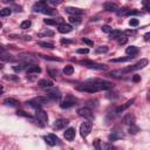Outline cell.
Returning <instances> with one entry per match:
<instances>
[{
	"mask_svg": "<svg viewBox=\"0 0 150 150\" xmlns=\"http://www.w3.org/2000/svg\"><path fill=\"white\" fill-rule=\"evenodd\" d=\"M75 89L76 90H79V91H84V93H96V91H98L100 89L93 83V82H90V81H88V82H86V83H81V84H79V86H76L75 87Z\"/></svg>",
	"mask_w": 150,
	"mask_h": 150,
	"instance_id": "1",
	"label": "cell"
},
{
	"mask_svg": "<svg viewBox=\"0 0 150 150\" xmlns=\"http://www.w3.org/2000/svg\"><path fill=\"white\" fill-rule=\"evenodd\" d=\"M148 63H149V61H148L146 59H142L141 61H138V62L135 63L134 66H130V67L124 68V69H122V70H123L124 74H127V73H130V71H134V70H138V69H141V68H144Z\"/></svg>",
	"mask_w": 150,
	"mask_h": 150,
	"instance_id": "2",
	"label": "cell"
},
{
	"mask_svg": "<svg viewBox=\"0 0 150 150\" xmlns=\"http://www.w3.org/2000/svg\"><path fill=\"white\" fill-rule=\"evenodd\" d=\"M90 82H93L100 90H108L110 88H112V83L109 81H104V80H98V79H94V80H89Z\"/></svg>",
	"mask_w": 150,
	"mask_h": 150,
	"instance_id": "3",
	"label": "cell"
},
{
	"mask_svg": "<svg viewBox=\"0 0 150 150\" xmlns=\"http://www.w3.org/2000/svg\"><path fill=\"white\" fill-rule=\"evenodd\" d=\"M75 104H76V98L74 96H71V95H68V96H66V98L63 101H61L60 107L62 109H68L70 107H74Z\"/></svg>",
	"mask_w": 150,
	"mask_h": 150,
	"instance_id": "4",
	"label": "cell"
},
{
	"mask_svg": "<svg viewBox=\"0 0 150 150\" xmlns=\"http://www.w3.org/2000/svg\"><path fill=\"white\" fill-rule=\"evenodd\" d=\"M91 128H93V123H91L90 121L83 122V123L81 124V127H80V134H81V136H82V137H87V136L90 134Z\"/></svg>",
	"mask_w": 150,
	"mask_h": 150,
	"instance_id": "5",
	"label": "cell"
},
{
	"mask_svg": "<svg viewBox=\"0 0 150 150\" xmlns=\"http://www.w3.org/2000/svg\"><path fill=\"white\" fill-rule=\"evenodd\" d=\"M81 63L90 69H96V70H105L107 69V66L105 64H100V63H96V62H93V61H81Z\"/></svg>",
	"mask_w": 150,
	"mask_h": 150,
	"instance_id": "6",
	"label": "cell"
},
{
	"mask_svg": "<svg viewBox=\"0 0 150 150\" xmlns=\"http://www.w3.org/2000/svg\"><path fill=\"white\" fill-rule=\"evenodd\" d=\"M77 114H79V116H81V117H84V118H88V120H93V118H94L91 110H90L89 108H87V107L80 108V109L77 110Z\"/></svg>",
	"mask_w": 150,
	"mask_h": 150,
	"instance_id": "7",
	"label": "cell"
},
{
	"mask_svg": "<svg viewBox=\"0 0 150 150\" xmlns=\"http://www.w3.org/2000/svg\"><path fill=\"white\" fill-rule=\"evenodd\" d=\"M47 96H48V98H49L50 101H55V102H57V101L61 100V93H60L59 90H56V89L48 90V91H47Z\"/></svg>",
	"mask_w": 150,
	"mask_h": 150,
	"instance_id": "8",
	"label": "cell"
},
{
	"mask_svg": "<svg viewBox=\"0 0 150 150\" xmlns=\"http://www.w3.org/2000/svg\"><path fill=\"white\" fill-rule=\"evenodd\" d=\"M35 116H36L38 121H40L41 123H47V121H48V115L42 109H36L35 110Z\"/></svg>",
	"mask_w": 150,
	"mask_h": 150,
	"instance_id": "9",
	"label": "cell"
},
{
	"mask_svg": "<svg viewBox=\"0 0 150 150\" xmlns=\"http://www.w3.org/2000/svg\"><path fill=\"white\" fill-rule=\"evenodd\" d=\"M45 139H46L47 144H49V145H52V146H54V145H56V144L60 143L59 137L55 136L54 134H48L47 136H45Z\"/></svg>",
	"mask_w": 150,
	"mask_h": 150,
	"instance_id": "10",
	"label": "cell"
},
{
	"mask_svg": "<svg viewBox=\"0 0 150 150\" xmlns=\"http://www.w3.org/2000/svg\"><path fill=\"white\" fill-rule=\"evenodd\" d=\"M64 12L70 14V16H80L83 14V11L80 8H76V7H66Z\"/></svg>",
	"mask_w": 150,
	"mask_h": 150,
	"instance_id": "11",
	"label": "cell"
},
{
	"mask_svg": "<svg viewBox=\"0 0 150 150\" xmlns=\"http://www.w3.org/2000/svg\"><path fill=\"white\" fill-rule=\"evenodd\" d=\"M122 122H123L124 124H128V125H134L135 116H134L131 112H128V114H125V115L122 117Z\"/></svg>",
	"mask_w": 150,
	"mask_h": 150,
	"instance_id": "12",
	"label": "cell"
},
{
	"mask_svg": "<svg viewBox=\"0 0 150 150\" xmlns=\"http://www.w3.org/2000/svg\"><path fill=\"white\" fill-rule=\"evenodd\" d=\"M47 7V1H38L33 6L34 12H43V9Z\"/></svg>",
	"mask_w": 150,
	"mask_h": 150,
	"instance_id": "13",
	"label": "cell"
},
{
	"mask_svg": "<svg viewBox=\"0 0 150 150\" xmlns=\"http://www.w3.org/2000/svg\"><path fill=\"white\" fill-rule=\"evenodd\" d=\"M134 102H135V98H131V100H129L128 102H125L123 105H121V107H118V108H116V110H114L116 114H120V112H122V111H124L125 109H128L130 105H132L134 104Z\"/></svg>",
	"mask_w": 150,
	"mask_h": 150,
	"instance_id": "14",
	"label": "cell"
},
{
	"mask_svg": "<svg viewBox=\"0 0 150 150\" xmlns=\"http://www.w3.org/2000/svg\"><path fill=\"white\" fill-rule=\"evenodd\" d=\"M68 120H64V118H59V120H56L55 121V123H54V128L55 129H63L64 127H67L68 125Z\"/></svg>",
	"mask_w": 150,
	"mask_h": 150,
	"instance_id": "15",
	"label": "cell"
},
{
	"mask_svg": "<svg viewBox=\"0 0 150 150\" xmlns=\"http://www.w3.org/2000/svg\"><path fill=\"white\" fill-rule=\"evenodd\" d=\"M43 21H45V23L50 25V26H53V25H57V26H60L61 23H63V19H62V18H56V19H45Z\"/></svg>",
	"mask_w": 150,
	"mask_h": 150,
	"instance_id": "16",
	"label": "cell"
},
{
	"mask_svg": "<svg viewBox=\"0 0 150 150\" xmlns=\"http://www.w3.org/2000/svg\"><path fill=\"white\" fill-rule=\"evenodd\" d=\"M71 29H73V27L70 26V25H68V23H61L60 26H57V30L60 32V33H69V32H71Z\"/></svg>",
	"mask_w": 150,
	"mask_h": 150,
	"instance_id": "17",
	"label": "cell"
},
{
	"mask_svg": "<svg viewBox=\"0 0 150 150\" xmlns=\"http://www.w3.org/2000/svg\"><path fill=\"white\" fill-rule=\"evenodd\" d=\"M103 8H104L105 11H108V12H116V11L118 9L117 5L114 4V2H104V4H103Z\"/></svg>",
	"mask_w": 150,
	"mask_h": 150,
	"instance_id": "18",
	"label": "cell"
},
{
	"mask_svg": "<svg viewBox=\"0 0 150 150\" xmlns=\"http://www.w3.org/2000/svg\"><path fill=\"white\" fill-rule=\"evenodd\" d=\"M74 137H75V129L74 128H68L64 131V138L67 141H73Z\"/></svg>",
	"mask_w": 150,
	"mask_h": 150,
	"instance_id": "19",
	"label": "cell"
},
{
	"mask_svg": "<svg viewBox=\"0 0 150 150\" xmlns=\"http://www.w3.org/2000/svg\"><path fill=\"white\" fill-rule=\"evenodd\" d=\"M125 53H127L129 56L135 57V56L138 54V49H137V47H135V46H130V47H128V48L125 49Z\"/></svg>",
	"mask_w": 150,
	"mask_h": 150,
	"instance_id": "20",
	"label": "cell"
},
{
	"mask_svg": "<svg viewBox=\"0 0 150 150\" xmlns=\"http://www.w3.org/2000/svg\"><path fill=\"white\" fill-rule=\"evenodd\" d=\"M38 86L41 88H50L53 87V82L50 80H40L38 82Z\"/></svg>",
	"mask_w": 150,
	"mask_h": 150,
	"instance_id": "21",
	"label": "cell"
},
{
	"mask_svg": "<svg viewBox=\"0 0 150 150\" xmlns=\"http://www.w3.org/2000/svg\"><path fill=\"white\" fill-rule=\"evenodd\" d=\"M124 135L120 131H112V134L109 135V141H116V139H120V138H123Z\"/></svg>",
	"mask_w": 150,
	"mask_h": 150,
	"instance_id": "22",
	"label": "cell"
},
{
	"mask_svg": "<svg viewBox=\"0 0 150 150\" xmlns=\"http://www.w3.org/2000/svg\"><path fill=\"white\" fill-rule=\"evenodd\" d=\"M4 103L6 104V105H9V107H16V105H19V101H16L15 98H5L4 100Z\"/></svg>",
	"mask_w": 150,
	"mask_h": 150,
	"instance_id": "23",
	"label": "cell"
},
{
	"mask_svg": "<svg viewBox=\"0 0 150 150\" xmlns=\"http://www.w3.org/2000/svg\"><path fill=\"white\" fill-rule=\"evenodd\" d=\"M41 71V68L39 67V66H30V67H28V69H27V73L28 74H39Z\"/></svg>",
	"mask_w": 150,
	"mask_h": 150,
	"instance_id": "24",
	"label": "cell"
},
{
	"mask_svg": "<svg viewBox=\"0 0 150 150\" xmlns=\"http://www.w3.org/2000/svg\"><path fill=\"white\" fill-rule=\"evenodd\" d=\"M33 101H35V102L39 103V104H45V103H48V102H49V98L42 97V96H38V97L33 98Z\"/></svg>",
	"mask_w": 150,
	"mask_h": 150,
	"instance_id": "25",
	"label": "cell"
},
{
	"mask_svg": "<svg viewBox=\"0 0 150 150\" xmlns=\"http://www.w3.org/2000/svg\"><path fill=\"white\" fill-rule=\"evenodd\" d=\"M121 35H122V32H121V30H118V29H112V32L109 34V38H110V39H118Z\"/></svg>",
	"mask_w": 150,
	"mask_h": 150,
	"instance_id": "26",
	"label": "cell"
},
{
	"mask_svg": "<svg viewBox=\"0 0 150 150\" xmlns=\"http://www.w3.org/2000/svg\"><path fill=\"white\" fill-rule=\"evenodd\" d=\"M27 66H29V64H27V63H23V62H20L19 64H16V66H13V70L14 71H21L23 68H26Z\"/></svg>",
	"mask_w": 150,
	"mask_h": 150,
	"instance_id": "27",
	"label": "cell"
},
{
	"mask_svg": "<svg viewBox=\"0 0 150 150\" xmlns=\"http://www.w3.org/2000/svg\"><path fill=\"white\" fill-rule=\"evenodd\" d=\"M38 45H39L40 47L48 48V49H53V48H54V45L50 43V42H43V41H40V42H38Z\"/></svg>",
	"mask_w": 150,
	"mask_h": 150,
	"instance_id": "28",
	"label": "cell"
},
{
	"mask_svg": "<svg viewBox=\"0 0 150 150\" xmlns=\"http://www.w3.org/2000/svg\"><path fill=\"white\" fill-rule=\"evenodd\" d=\"M131 59H134V57H131V56H128V57H118V59H111L110 60V62H127V61H130Z\"/></svg>",
	"mask_w": 150,
	"mask_h": 150,
	"instance_id": "29",
	"label": "cell"
},
{
	"mask_svg": "<svg viewBox=\"0 0 150 150\" xmlns=\"http://www.w3.org/2000/svg\"><path fill=\"white\" fill-rule=\"evenodd\" d=\"M123 70L122 69H117V70H112L111 73H110V76H112V77H122L123 76Z\"/></svg>",
	"mask_w": 150,
	"mask_h": 150,
	"instance_id": "30",
	"label": "cell"
},
{
	"mask_svg": "<svg viewBox=\"0 0 150 150\" xmlns=\"http://www.w3.org/2000/svg\"><path fill=\"white\" fill-rule=\"evenodd\" d=\"M74 73V67L73 66H66L63 69V74L64 75H71Z\"/></svg>",
	"mask_w": 150,
	"mask_h": 150,
	"instance_id": "31",
	"label": "cell"
},
{
	"mask_svg": "<svg viewBox=\"0 0 150 150\" xmlns=\"http://www.w3.org/2000/svg\"><path fill=\"white\" fill-rule=\"evenodd\" d=\"M12 13V9L11 8H8V7H6V8H2L1 11H0V16H7V15H9Z\"/></svg>",
	"mask_w": 150,
	"mask_h": 150,
	"instance_id": "32",
	"label": "cell"
},
{
	"mask_svg": "<svg viewBox=\"0 0 150 150\" xmlns=\"http://www.w3.org/2000/svg\"><path fill=\"white\" fill-rule=\"evenodd\" d=\"M69 22L73 25H79L81 22V18L80 16H69Z\"/></svg>",
	"mask_w": 150,
	"mask_h": 150,
	"instance_id": "33",
	"label": "cell"
},
{
	"mask_svg": "<svg viewBox=\"0 0 150 150\" xmlns=\"http://www.w3.org/2000/svg\"><path fill=\"white\" fill-rule=\"evenodd\" d=\"M42 13H45V14H47V15H53V14H55V9L52 8V7H48V6H47V7L43 9Z\"/></svg>",
	"mask_w": 150,
	"mask_h": 150,
	"instance_id": "34",
	"label": "cell"
},
{
	"mask_svg": "<svg viewBox=\"0 0 150 150\" xmlns=\"http://www.w3.org/2000/svg\"><path fill=\"white\" fill-rule=\"evenodd\" d=\"M30 27V21L29 20H25V21H22L21 23H20V28L21 29H27V28H29Z\"/></svg>",
	"mask_w": 150,
	"mask_h": 150,
	"instance_id": "35",
	"label": "cell"
},
{
	"mask_svg": "<svg viewBox=\"0 0 150 150\" xmlns=\"http://www.w3.org/2000/svg\"><path fill=\"white\" fill-rule=\"evenodd\" d=\"M53 36L54 35V32H52V30H45V32H41V33H39L38 34V36L39 38H42V36Z\"/></svg>",
	"mask_w": 150,
	"mask_h": 150,
	"instance_id": "36",
	"label": "cell"
},
{
	"mask_svg": "<svg viewBox=\"0 0 150 150\" xmlns=\"http://www.w3.org/2000/svg\"><path fill=\"white\" fill-rule=\"evenodd\" d=\"M108 52V47L107 46H100L95 49V53H107Z\"/></svg>",
	"mask_w": 150,
	"mask_h": 150,
	"instance_id": "37",
	"label": "cell"
},
{
	"mask_svg": "<svg viewBox=\"0 0 150 150\" xmlns=\"http://www.w3.org/2000/svg\"><path fill=\"white\" fill-rule=\"evenodd\" d=\"M101 29H102V32H103V33H109V34H110V33L112 32V28H111L109 25H103Z\"/></svg>",
	"mask_w": 150,
	"mask_h": 150,
	"instance_id": "38",
	"label": "cell"
},
{
	"mask_svg": "<svg viewBox=\"0 0 150 150\" xmlns=\"http://www.w3.org/2000/svg\"><path fill=\"white\" fill-rule=\"evenodd\" d=\"M39 56H41V57H43V59H47V60H52V61H61V59H59V57H52V56H48V55H42V54H39Z\"/></svg>",
	"mask_w": 150,
	"mask_h": 150,
	"instance_id": "39",
	"label": "cell"
},
{
	"mask_svg": "<svg viewBox=\"0 0 150 150\" xmlns=\"http://www.w3.org/2000/svg\"><path fill=\"white\" fill-rule=\"evenodd\" d=\"M137 131H138V128L134 124V125H130V128H129V134H137Z\"/></svg>",
	"mask_w": 150,
	"mask_h": 150,
	"instance_id": "40",
	"label": "cell"
},
{
	"mask_svg": "<svg viewBox=\"0 0 150 150\" xmlns=\"http://www.w3.org/2000/svg\"><path fill=\"white\" fill-rule=\"evenodd\" d=\"M117 40H118V43H120V45H125V43H127V41H128L127 36H122V35H121Z\"/></svg>",
	"mask_w": 150,
	"mask_h": 150,
	"instance_id": "41",
	"label": "cell"
},
{
	"mask_svg": "<svg viewBox=\"0 0 150 150\" xmlns=\"http://www.w3.org/2000/svg\"><path fill=\"white\" fill-rule=\"evenodd\" d=\"M82 42H84V43L88 45L89 47L94 46V41H91V40H89V39H87V38H83V39H82Z\"/></svg>",
	"mask_w": 150,
	"mask_h": 150,
	"instance_id": "42",
	"label": "cell"
},
{
	"mask_svg": "<svg viewBox=\"0 0 150 150\" xmlns=\"http://www.w3.org/2000/svg\"><path fill=\"white\" fill-rule=\"evenodd\" d=\"M76 53H77V54H88V53H89V49H88V48H79V49L76 50Z\"/></svg>",
	"mask_w": 150,
	"mask_h": 150,
	"instance_id": "43",
	"label": "cell"
},
{
	"mask_svg": "<svg viewBox=\"0 0 150 150\" xmlns=\"http://www.w3.org/2000/svg\"><path fill=\"white\" fill-rule=\"evenodd\" d=\"M94 145H95V149H96V150H102L100 139H95V141H94Z\"/></svg>",
	"mask_w": 150,
	"mask_h": 150,
	"instance_id": "44",
	"label": "cell"
},
{
	"mask_svg": "<svg viewBox=\"0 0 150 150\" xmlns=\"http://www.w3.org/2000/svg\"><path fill=\"white\" fill-rule=\"evenodd\" d=\"M129 25H130L131 27H136V26H138V20H137V19H131V20L129 21Z\"/></svg>",
	"mask_w": 150,
	"mask_h": 150,
	"instance_id": "45",
	"label": "cell"
},
{
	"mask_svg": "<svg viewBox=\"0 0 150 150\" xmlns=\"http://www.w3.org/2000/svg\"><path fill=\"white\" fill-rule=\"evenodd\" d=\"M16 114L19 115V116H25V117H27V118H30L32 121H33V118L28 115V114H25V111H22V110H19V111H16Z\"/></svg>",
	"mask_w": 150,
	"mask_h": 150,
	"instance_id": "46",
	"label": "cell"
},
{
	"mask_svg": "<svg viewBox=\"0 0 150 150\" xmlns=\"http://www.w3.org/2000/svg\"><path fill=\"white\" fill-rule=\"evenodd\" d=\"M48 73H49V75H50L52 77H56V76H57V70H54V69H49V70H48Z\"/></svg>",
	"mask_w": 150,
	"mask_h": 150,
	"instance_id": "47",
	"label": "cell"
},
{
	"mask_svg": "<svg viewBox=\"0 0 150 150\" xmlns=\"http://www.w3.org/2000/svg\"><path fill=\"white\" fill-rule=\"evenodd\" d=\"M114 94H116V93H108L107 97L108 98H117V95H114Z\"/></svg>",
	"mask_w": 150,
	"mask_h": 150,
	"instance_id": "48",
	"label": "cell"
},
{
	"mask_svg": "<svg viewBox=\"0 0 150 150\" xmlns=\"http://www.w3.org/2000/svg\"><path fill=\"white\" fill-rule=\"evenodd\" d=\"M73 41L71 40H67V39H61V43L62 45H69V43H71Z\"/></svg>",
	"mask_w": 150,
	"mask_h": 150,
	"instance_id": "49",
	"label": "cell"
},
{
	"mask_svg": "<svg viewBox=\"0 0 150 150\" xmlns=\"http://www.w3.org/2000/svg\"><path fill=\"white\" fill-rule=\"evenodd\" d=\"M135 34H136V30H130V29L125 30V35H135Z\"/></svg>",
	"mask_w": 150,
	"mask_h": 150,
	"instance_id": "50",
	"label": "cell"
},
{
	"mask_svg": "<svg viewBox=\"0 0 150 150\" xmlns=\"http://www.w3.org/2000/svg\"><path fill=\"white\" fill-rule=\"evenodd\" d=\"M139 80H141V76H139V75H134V76H132V81H134V82H138Z\"/></svg>",
	"mask_w": 150,
	"mask_h": 150,
	"instance_id": "51",
	"label": "cell"
},
{
	"mask_svg": "<svg viewBox=\"0 0 150 150\" xmlns=\"http://www.w3.org/2000/svg\"><path fill=\"white\" fill-rule=\"evenodd\" d=\"M144 40H150V32L149 33H146V34H144Z\"/></svg>",
	"mask_w": 150,
	"mask_h": 150,
	"instance_id": "52",
	"label": "cell"
},
{
	"mask_svg": "<svg viewBox=\"0 0 150 150\" xmlns=\"http://www.w3.org/2000/svg\"><path fill=\"white\" fill-rule=\"evenodd\" d=\"M108 150H121V149H120V148H117V146H114V145H110Z\"/></svg>",
	"mask_w": 150,
	"mask_h": 150,
	"instance_id": "53",
	"label": "cell"
},
{
	"mask_svg": "<svg viewBox=\"0 0 150 150\" xmlns=\"http://www.w3.org/2000/svg\"><path fill=\"white\" fill-rule=\"evenodd\" d=\"M49 4H53V5H59V4H61V1H54V0H50V1H49Z\"/></svg>",
	"mask_w": 150,
	"mask_h": 150,
	"instance_id": "54",
	"label": "cell"
},
{
	"mask_svg": "<svg viewBox=\"0 0 150 150\" xmlns=\"http://www.w3.org/2000/svg\"><path fill=\"white\" fill-rule=\"evenodd\" d=\"M146 100H148V101H150V89L148 90V94H146Z\"/></svg>",
	"mask_w": 150,
	"mask_h": 150,
	"instance_id": "55",
	"label": "cell"
},
{
	"mask_svg": "<svg viewBox=\"0 0 150 150\" xmlns=\"http://www.w3.org/2000/svg\"><path fill=\"white\" fill-rule=\"evenodd\" d=\"M145 8H146L148 12H150V6H145Z\"/></svg>",
	"mask_w": 150,
	"mask_h": 150,
	"instance_id": "56",
	"label": "cell"
}]
</instances>
